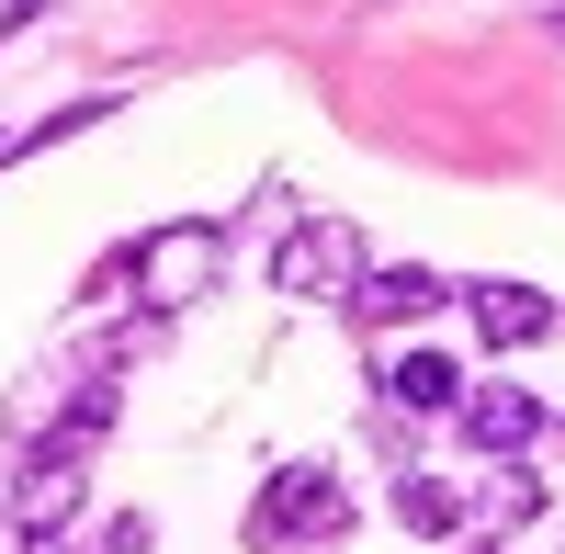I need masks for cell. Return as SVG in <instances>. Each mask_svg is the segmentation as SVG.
<instances>
[{"label": "cell", "instance_id": "cell-7", "mask_svg": "<svg viewBox=\"0 0 565 554\" xmlns=\"http://www.w3.org/2000/svg\"><path fill=\"white\" fill-rule=\"evenodd\" d=\"M385 396L407 407V419H452V407L476 396V385H463V362H452V351H430V340H418V351H396V362H385Z\"/></svg>", "mask_w": 565, "mask_h": 554}, {"label": "cell", "instance_id": "cell-14", "mask_svg": "<svg viewBox=\"0 0 565 554\" xmlns=\"http://www.w3.org/2000/svg\"><path fill=\"white\" fill-rule=\"evenodd\" d=\"M554 34H565V12H554Z\"/></svg>", "mask_w": 565, "mask_h": 554}, {"label": "cell", "instance_id": "cell-13", "mask_svg": "<svg viewBox=\"0 0 565 554\" xmlns=\"http://www.w3.org/2000/svg\"><path fill=\"white\" fill-rule=\"evenodd\" d=\"M0 159H12V136H0Z\"/></svg>", "mask_w": 565, "mask_h": 554}, {"label": "cell", "instance_id": "cell-5", "mask_svg": "<svg viewBox=\"0 0 565 554\" xmlns=\"http://www.w3.org/2000/svg\"><path fill=\"white\" fill-rule=\"evenodd\" d=\"M463 317H476V340L509 362V351H543L554 329H565V306L543 295V284H509V271H498V284H463Z\"/></svg>", "mask_w": 565, "mask_h": 554}, {"label": "cell", "instance_id": "cell-8", "mask_svg": "<svg viewBox=\"0 0 565 554\" xmlns=\"http://www.w3.org/2000/svg\"><path fill=\"white\" fill-rule=\"evenodd\" d=\"M396 521H407L418 543H452V532H463V487H441V476H396Z\"/></svg>", "mask_w": 565, "mask_h": 554}, {"label": "cell", "instance_id": "cell-4", "mask_svg": "<svg viewBox=\"0 0 565 554\" xmlns=\"http://www.w3.org/2000/svg\"><path fill=\"white\" fill-rule=\"evenodd\" d=\"M463 284H441V271L430 260H362V284L340 295L351 317H362V329H418V317H441Z\"/></svg>", "mask_w": 565, "mask_h": 554}, {"label": "cell", "instance_id": "cell-12", "mask_svg": "<svg viewBox=\"0 0 565 554\" xmlns=\"http://www.w3.org/2000/svg\"><path fill=\"white\" fill-rule=\"evenodd\" d=\"M23 554H68V543H57V532H23Z\"/></svg>", "mask_w": 565, "mask_h": 554}, {"label": "cell", "instance_id": "cell-10", "mask_svg": "<svg viewBox=\"0 0 565 554\" xmlns=\"http://www.w3.org/2000/svg\"><path fill=\"white\" fill-rule=\"evenodd\" d=\"M103 554H148V521H136V510H125V521L103 532Z\"/></svg>", "mask_w": 565, "mask_h": 554}, {"label": "cell", "instance_id": "cell-11", "mask_svg": "<svg viewBox=\"0 0 565 554\" xmlns=\"http://www.w3.org/2000/svg\"><path fill=\"white\" fill-rule=\"evenodd\" d=\"M34 12H45V0H0V45H12V34H23Z\"/></svg>", "mask_w": 565, "mask_h": 554}, {"label": "cell", "instance_id": "cell-6", "mask_svg": "<svg viewBox=\"0 0 565 554\" xmlns=\"http://www.w3.org/2000/svg\"><path fill=\"white\" fill-rule=\"evenodd\" d=\"M452 419H463V441H476L487 465H521V452L543 441V396H532V385H476Z\"/></svg>", "mask_w": 565, "mask_h": 554}, {"label": "cell", "instance_id": "cell-2", "mask_svg": "<svg viewBox=\"0 0 565 554\" xmlns=\"http://www.w3.org/2000/svg\"><path fill=\"white\" fill-rule=\"evenodd\" d=\"M362 284V226L351 215H306V226H282V249H271V295H295V306H340Z\"/></svg>", "mask_w": 565, "mask_h": 554}, {"label": "cell", "instance_id": "cell-3", "mask_svg": "<svg viewBox=\"0 0 565 554\" xmlns=\"http://www.w3.org/2000/svg\"><path fill=\"white\" fill-rule=\"evenodd\" d=\"M215 260H226V226L215 215H181V226H159V238H136V284H148V306L170 317V306L215 295Z\"/></svg>", "mask_w": 565, "mask_h": 554}, {"label": "cell", "instance_id": "cell-1", "mask_svg": "<svg viewBox=\"0 0 565 554\" xmlns=\"http://www.w3.org/2000/svg\"><path fill=\"white\" fill-rule=\"evenodd\" d=\"M351 532V487L328 465H271L249 498V543L260 554H295V543H340Z\"/></svg>", "mask_w": 565, "mask_h": 554}, {"label": "cell", "instance_id": "cell-9", "mask_svg": "<svg viewBox=\"0 0 565 554\" xmlns=\"http://www.w3.org/2000/svg\"><path fill=\"white\" fill-rule=\"evenodd\" d=\"M532 510H543V476L498 465V487H487V521H532Z\"/></svg>", "mask_w": 565, "mask_h": 554}]
</instances>
